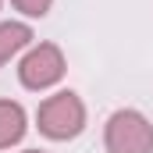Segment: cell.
Returning a JSON list of instances; mask_svg holds the SVG:
<instances>
[{"label": "cell", "instance_id": "obj_4", "mask_svg": "<svg viewBox=\"0 0 153 153\" xmlns=\"http://www.w3.org/2000/svg\"><path fill=\"white\" fill-rule=\"evenodd\" d=\"M25 107L14 100H0V150H11L25 135Z\"/></svg>", "mask_w": 153, "mask_h": 153}, {"label": "cell", "instance_id": "obj_1", "mask_svg": "<svg viewBox=\"0 0 153 153\" xmlns=\"http://www.w3.org/2000/svg\"><path fill=\"white\" fill-rule=\"evenodd\" d=\"M36 125L39 132L53 143H68V139H78L82 128H85V103L78 100V93L71 89H61L53 96H46L36 111Z\"/></svg>", "mask_w": 153, "mask_h": 153}, {"label": "cell", "instance_id": "obj_7", "mask_svg": "<svg viewBox=\"0 0 153 153\" xmlns=\"http://www.w3.org/2000/svg\"><path fill=\"white\" fill-rule=\"evenodd\" d=\"M22 153H43V150H22Z\"/></svg>", "mask_w": 153, "mask_h": 153}, {"label": "cell", "instance_id": "obj_6", "mask_svg": "<svg viewBox=\"0 0 153 153\" xmlns=\"http://www.w3.org/2000/svg\"><path fill=\"white\" fill-rule=\"evenodd\" d=\"M25 18H43V14H50V7H53V0H11Z\"/></svg>", "mask_w": 153, "mask_h": 153}, {"label": "cell", "instance_id": "obj_5", "mask_svg": "<svg viewBox=\"0 0 153 153\" xmlns=\"http://www.w3.org/2000/svg\"><path fill=\"white\" fill-rule=\"evenodd\" d=\"M32 43V29L25 22H0V68Z\"/></svg>", "mask_w": 153, "mask_h": 153}, {"label": "cell", "instance_id": "obj_3", "mask_svg": "<svg viewBox=\"0 0 153 153\" xmlns=\"http://www.w3.org/2000/svg\"><path fill=\"white\" fill-rule=\"evenodd\" d=\"M64 68H68V61H64L61 46H57V43H39V46H32V50L22 57L18 78H22L25 89L43 93V89H50V85H57V82L64 78Z\"/></svg>", "mask_w": 153, "mask_h": 153}, {"label": "cell", "instance_id": "obj_2", "mask_svg": "<svg viewBox=\"0 0 153 153\" xmlns=\"http://www.w3.org/2000/svg\"><path fill=\"white\" fill-rule=\"evenodd\" d=\"M107 153H153V121L143 111H114L103 128Z\"/></svg>", "mask_w": 153, "mask_h": 153}]
</instances>
